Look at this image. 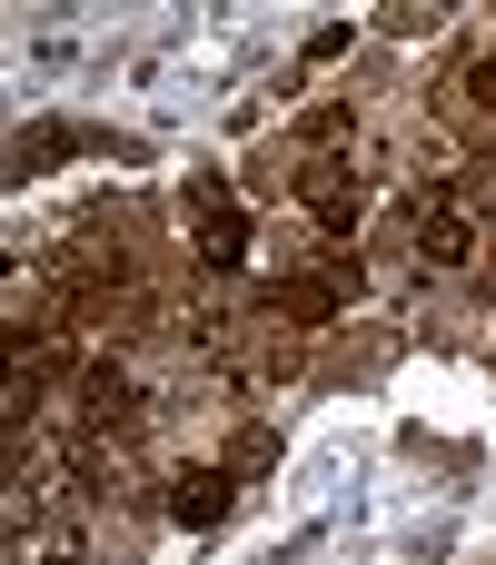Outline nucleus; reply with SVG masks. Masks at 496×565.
Here are the masks:
<instances>
[{
  "label": "nucleus",
  "mask_w": 496,
  "mask_h": 565,
  "mask_svg": "<svg viewBox=\"0 0 496 565\" xmlns=\"http://www.w3.org/2000/svg\"><path fill=\"white\" fill-rule=\"evenodd\" d=\"M189 218H199V258L229 278V268L249 258V209H239V189H229L219 169H189Z\"/></svg>",
  "instance_id": "obj_1"
},
{
  "label": "nucleus",
  "mask_w": 496,
  "mask_h": 565,
  "mask_svg": "<svg viewBox=\"0 0 496 565\" xmlns=\"http://www.w3.org/2000/svg\"><path fill=\"white\" fill-rule=\"evenodd\" d=\"M50 159H139V139H109L89 119H40L10 139V169H50Z\"/></svg>",
  "instance_id": "obj_2"
},
{
  "label": "nucleus",
  "mask_w": 496,
  "mask_h": 565,
  "mask_svg": "<svg viewBox=\"0 0 496 565\" xmlns=\"http://www.w3.org/2000/svg\"><path fill=\"white\" fill-rule=\"evenodd\" d=\"M229 507H239V467H179V477H169V516H179L189 536L229 526Z\"/></svg>",
  "instance_id": "obj_3"
},
{
  "label": "nucleus",
  "mask_w": 496,
  "mask_h": 565,
  "mask_svg": "<svg viewBox=\"0 0 496 565\" xmlns=\"http://www.w3.org/2000/svg\"><path fill=\"white\" fill-rule=\"evenodd\" d=\"M338 298H358V258H348V248L328 258V278H278V288H268V308H278V318H298V328L338 318Z\"/></svg>",
  "instance_id": "obj_4"
},
{
  "label": "nucleus",
  "mask_w": 496,
  "mask_h": 565,
  "mask_svg": "<svg viewBox=\"0 0 496 565\" xmlns=\"http://www.w3.org/2000/svg\"><path fill=\"white\" fill-rule=\"evenodd\" d=\"M298 199L318 209V228H328V238H348V228H358V179H348V159H328V149H318V159L298 169Z\"/></svg>",
  "instance_id": "obj_5"
},
{
  "label": "nucleus",
  "mask_w": 496,
  "mask_h": 565,
  "mask_svg": "<svg viewBox=\"0 0 496 565\" xmlns=\"http://www.w3.org/2000/svg\"><path fill=\"white\" fill-rule=\"evenodd\" d=\"M129 417H139V407H129V367H119V358H99V367L80 377V427L99 437V427H129Z\"/></svg>",
  "instance_id": "obj_6"
},
{
  "label": "nucleus",
  "mask_w": 496,
  "mask_h": 565,
  "mask_svg": "<svg viewBox=\"0 0 496 565\" xmlns=\"http://www.w3.org/2000/svg\"><path fill=\"white\" fill-rule=\"evenodd\" d=\"M467 89H477V99L496 109V60H477V70H467Z\"/></svg>",
  "instance_id": "obj_7"
},
{
  "label": "nucleus",
  "mask_w": 496,
  "mask_h": 565,
  "mask_svg": "<svg viewBox=\"0 0 496 565\" xmlns=\"http://www.w3.org/2000/svg\"><path fill=\"white\" fill-rule=\"evenodd\" d=\"M487 10H496V0H487Z\"/></svg>",
  "instance_id": "obj_8"
}]
</instances>
